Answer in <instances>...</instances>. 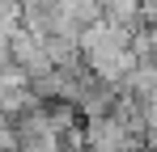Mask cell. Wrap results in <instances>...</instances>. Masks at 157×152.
Instances as JSON below:
<instances>
[{
    "label": "cell",
    "instance_id": "4",
    "mask_svg": "<svg viewBox=\"0 0 157 152\" xmlns=\"http://www.w3.org/2000/svg\"><path fill=\"white\" fill-rule=\"evenodd\" d=\"M55 4H59V13L77 25V30L102 21V0H55Z\"/></svg>",
    "mask_w": 157,
    "mask_h": 152
},
{
    "label": "cell",
    "instance_id": "6",
    "mask_svg": "<svg viewBox=\"0 0 157 152\" xmlns=\"http://www.w3.org/2000/svg\"><path fill=\"white\" fill-rule=\"evenodd\" d=\"M144 148L157 152V123H149V131H144Z\"/></svg>",
    "mask_w": 157,
    "mask_h": 152
},
{
    "label": "cell",
    "instance_id": "1",
    "mask_svg": "<svg viewBox=\"0 0 157 152\" xmlns=\"http://www.w3.org/2000/svg\"><path fill=\"white\" fill-rule=\"evenodd\" d=\"M13 139H17L13 152H59L64 148V139L55 135V127H51V118H47L43 106L30 110V114H21L13 123Z\"/></svg>",
    "mask_w": 157,
    "mask_h": 152
},
{
    "label": "cell",
    "instance_id": "3",
    "mask_svg": "<svg viewBox=\"0 0 157 152\" xmlns=\"http://www.w3.org/2000/svg\"><path fill=\"white\" fill-rule=\"evenodd\" d=\"M9 55H13V68H21L30 80L55 72V63H51V55H47V47H43V38H38V34H30L26 25L9 38Z\"/></svg>",
    "mask_w": 157,
    "mask_h": 152
},
{
    "label": "cell",
    "instance_id": "5",
    "mask_svg": "<svg viewBox=\"0 0 157 152\" xmlns=\"http://www.w3.org/2000/svg\"><path fill=\"white\" fill-rule=\"evenodd\" d=\"M13 63V55H9V34H0V72Z\"/></svg>",
    "mask_w": 157,
    "mask_h": 152
},
{
    "label": "cell",
    "instance_id": "2",
    "mask_svg": "<svg viewBox=\"0 0 157 152\" xmlns=\"http://www.w3.org/2000/svg\"><path fill=\"white\" fill-rule=\"evenodd\" d=\"M85 148L89 152H128V148H144V139L132 135L115 114H106V118H85Z\"/></svg>",
    "mask_w": 157,
    "mask_h": 152
}]
</instances>
